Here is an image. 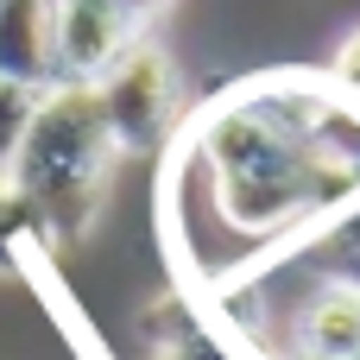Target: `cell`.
<instances>
[{
  "mask_svg": "<svg viewBox=\"0 0 360 360\" xmlns=\"http://www.w3.org/2000/svg\"><path fill=\"white\" fill-rule=\"evenodd\" d=\"M0 76L19 89H57L51 63V0H0Z\"/></svg>",
  "mask_w": 360,
  "mask_h": 360,
  "instance_id": "277c9868",
  "label": "cell"
},
{
  "mask_svg": "<svg viewBox=\"0 0 360 360\" xmlns=\"http://www.w3.org/2000/svg\"><path fill=\"white\" fill-rule=\"evenodd\" d=\"M329 76H335L348 95H360V32H348V38L335 44V57H329Z\"/></svg>",
  "mask_w": 360,
  "mask_h": 360,
  "instance_id": "52a82bcc",
  "label": "cell"
},
{
  "mask_svg": "<svg viewBox=\"0 0 360 360\" xmlns=\"http://www.w3.org/2000/svg\"><path fill=\"white\" fill-rule=\"evenodd\" d=\"M120 146L108 133L101 95L89 82H57L38 95L32 127L13 152L0 196L19 209L32 253H76L101 221V196L114 184Z\"/></svg>",
  "mask_w": 360,
  "mask_h": 360,
  "instance_id": "7a4b0ae2",
  "label": "cell"
},
{
  "mask_svg": "<svg viewBox=\"0 0 360 360\" xmlns=\"http://www.w3.org/2000/svg\"><path fill=\"white\" fill-rule=\"evenodd\" d=\"M95 95H101V114H108V133H114L120 158H133V152H158V146H171V133L184 127L177 63H171L152 38L133 44V51L95 82Z\"/></svg>",
  "mask_w": 360,
  "mask_h": 360,
  "instance_id": "3957f363",
  "label": "cell"
},
{
  "mask_svg": "<svg viewBox=\"0 0 360 360\" xmlns=\"http://www.w3.org/2000/svg\"><path fill=\"white\" fill-rule=\"evenodd\" d=\"M108 6H120V13H127V19H139V25H146V32H152V19H158V13H165V6H171V0H108Z\"/></svg>",
  "mask_w": 360,
  "mask_h": 360,
  "instance_id": "ba28073f",
  "label": "cell"
},
{
  "mask_svg": "<svg viewBox=\"0 0 360 360\" xmlns=\"http://www.w3.org/2000/svg\"><path fill=\"white\" fill-rule=\"evenodd\" d=\"M0 202H6V196H0Z\"/></svg>",
  "mask_w": 360,
  "mask_h": 360,
  "instance_id": "9c48e42d",
  "label": "cell"
},
{
  "mask_svg": "<svg viewBox=\"0 0 360 360\" xmlns=\"http://www.w3.org/2000/svg\"><path fill=\"white\" fill-rule=\"evenodd\" d=\"M348 209H360V95L329 70L247 76L171 133L165 247L190 297H215Z\"/></svg>",
  "mask_w": 360,
  "mask_h": 360,
  "instance_id": "6da1fadb",
  "label": "cell"
},
{
  "mask_svg": "<svg viewBox=\"0 0 360 360\" xmlns=\"http://www.w3.org/2000/svg\"><path fill=\"white\" fill-rule=\"evenodd\" d=\"M139 335H146V360H240L190 297H158L139 316Z\"/></svg>",
  "mask_w": 360,
  "mask_h": 360,
  "instance_id": "5b68a950",
  "label": "cell"
},
{
  "mask_svg": "<svg viewBox=\"0 0 360 360\" xmlns=\"http://www.w3.org/2000/svg\"><path fill=\"white\" fill-rule=\"evenodd\" d=\"M32 108H38V89H19V82L0 76V184L13 171V152L25 139V127H32Z\"/></svg>",
  "mask_w": 360,
  "mask_h": 360,
  "instance_id": "8992f818",
  "label": "cell"
}]
</instances>
